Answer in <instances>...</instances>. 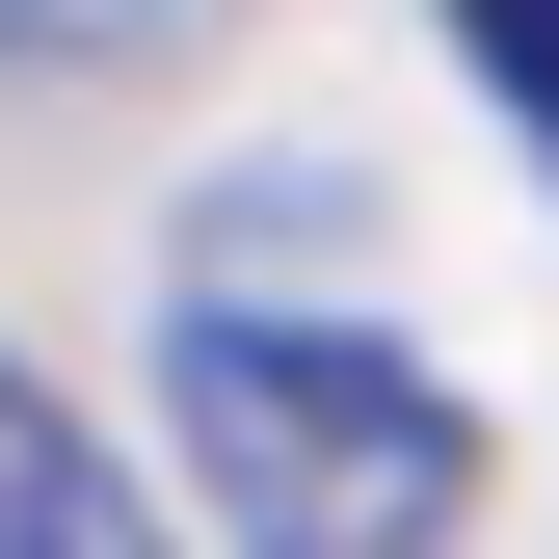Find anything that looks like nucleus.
<instances>
[{"instance_id":"nucleus-4","label":"nucleus","mask_w":559,"mask_h":559,"mask_svg":"<svg viewBox=\"0 0 559 559\" xmlns=\"http://www.w3.org/2000/svg\"><path fill=\"white\" fill-rule=\"evenodd\" d=\"M453 53H479V81H507L533 133H559V0H453Z\"/></svg>"},{"instance_id":"nucleus-2","label":"nucleus","mask_w":559,"mask_h":559,"mask_svg":"<svg viewBox=\"0 0 559 559\" xmlns=\"http://www.w3.org/2000/svg\"><path fill=\"white\" fill-rule=\"evenodd\" d=\"M0 559H160V507L107 479V427L27 373V346H0Z\"/></svg>"},{"instance_id":"nucleus-3","label":"nucleus","mask_w":559,"mask_h":559,"mask_svg":"<svg viewBox=\"0 0 559 559\" xmlns=\"http://www.w3.org/2000/svg\"><path fill=\"white\" fill-rule=\"evenodd\" d=\"M133 53H187V0H0V81H133Z\"/></svg>"},{"instance_id":"nucleus-1","label":"nucleus","mask_w":559,"mask_h":559,"mask_svg":"<svg viewBox=\"0 0 559 559\" xmlns=\"http://www.w3.org/2000/svg\"><path fill=\"white\" fill-rule=\"evenodd\" d=\"M160 373H187V479H214L240 559H427V533L479 507V400L400 373L373 320H240V294H214Z\"/></svg>"}]
</instances>
